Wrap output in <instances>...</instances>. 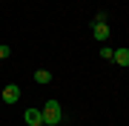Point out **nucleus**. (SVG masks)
Segmentation results:
<instances>
[{
    "label": "nucleus",
    "instance_id": "nucleus-4",
    "mask_svg": "<svg viewBox=\"0 0 129 126\" xmlns=\"http://www.w3.org/2000/svg\"><path fill=\"white\" fill-rule=\"evenodd\" d=\"M92 37L95 40H109V26L106 23H92Z\"/></svg>",
    "mask_w": 129,
    "mask_h": 126
},
{
    "label": "nucleus",
    "instance_id": "nucleus-5",
    "mask_svg": "<svg viewBox=\"0 0 129 126\" xmlns=\"http://www.w3.org/2000/svg\"><path fill=\"white\" fill-rule=\"evenodd\" d=\"M112 60H115L118 66H129V49L123 46V49H115L112 52Z\"/></svg>",
    "mask_w": 129,
    "mask_h": 126
},
{
    "label": "nucleus",
    "instance_id": "nucleus-8",
    "mask_svg": "<svg viewBox=\"0 0 129 126\" xmlns=\"http://www.w3.org/2000/svg\"><path fill=\"white\" fill-rule=\"evenodd\" d=\"M106 20H109V14H106V12H98V14H95V23H106Z\"/></svg>",
    "mask_w": 129,
    "mask_h": 126
},
{
    "label": "nucleus",
    "instance_id": "nucleus-7",
    "mask_svg": "<svg viewBox=\"0 0 129 126\" xmlns=\"http://www.w3.org/2000/svg\"><path fill=\"white\" fill-rule=\"evenodd\" d=\"M12 55V49L9 46H3V43H0V60H6V57H9Z\"/></svg>",
    "mask_w": 129,
    "mask_h": 126
},
{
    "label": "nucleus",
    "instance_id": "nucleus-9",
    "mask_svg": "<svg viewBox=\"0 0 129 126\" xmlns=\"http://www.w3.org/2000/svg\"><path fill=\"white\" fill-rule=\"evenodd\" d=\"M101 57H103V60H112V49L103 46V49H101Z\"/></svg>",
    "mask_w": 129,
    "mask_h": 126
},
{
    "label": "nucleus",
    "instance_id": "nucleus-6",
    "mask_svg": "<svg viewBox=\"0 0 129 126\" xmlns=\"http://www.w3.org/2000/svg\"><path fill=\"white\" fill-rule=\"evenodd\" d=\"M35 80H37V83H43V86H46V83H52V72H46V69L35 72Z\"/></svg>",
    "mask_w": 129,
    "mask_h": 126
},
{
    "label": "nucleus",
    "instance_id": "nucleus-3",
    "mask_svg": "<svg viewBox=\"0 0 129 126\" xmlns=\"http://www.w3.org/2000/svg\"><path fill=\"white\" fill-rule=\"evenodd\" d=\"M23 120H26V126H43V112L40 109H26Z\"/></svg>",
    "mask_w": 129,
    "mask_h": 126
},
{
    "label": "nucleus",
    "instance_id": "nucleus-2",
    "mask_svg": "<svg viewBox=\"0 0 129 126\" xmlns=\"http://www.w3.org/2000/svg\"><path fill=\"white\" fill-rule=\"evenodd\" d=\"M0 98H3V103H17L20 100V86L17 83H9L3 92H0Z\"/></svg>",
    "mask_w": 129,
    "mask_h": 126
},
{
    "label": "nucleus",
    "instance_id": "nucleus-1",
    "mask_svg": "<svg viewBox=\"0 0 129 126\" xmlns=\"http://www.w3.org/2000/svg\"><path fill=\"white\" fill-rule=\"evenodd\" d=\"M40 112H43V123L46 126H57L60 120H63V109H60L57 100H46V106H43Z\"/></svg>",
    "mask_w": 129,
    "mask_h": 126
}]
</instances>
